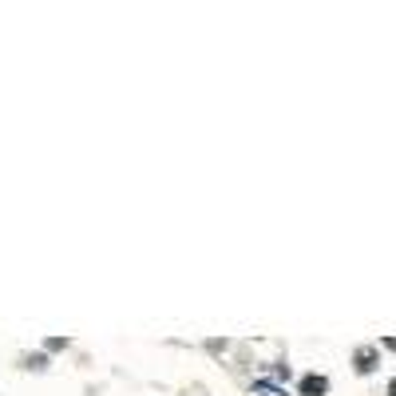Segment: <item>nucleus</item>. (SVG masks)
I'll use <instances>...</instances> for the list:
<instances>
[{
    "label": "nucleus",
    "mask_w": 396,
    "mask_h": 396,
    "mask_svg": "<svg viewBox=\"0 0 396 396\" xmlns=\"http://www.w3.org/2000/svg\"><path fill=\"white\" fill-rule=\"evenodd\" d=\"M20 364L32 368V373H44V368H48V353H28V357H20Z\"/></svg>",
    "instance_id": "obj_3"
},
{
    "label": "nucleus",
    "mask_w": 396,
    "mask_h": 396,
    "mask_svg": "<svg viewBox=\"0 0 396 396\" xmlns=\"http://www.w3.org/2000/svg\"><path fill=\"white\" fill-rule=\"evenodd\" d=\"M273 377H278V380H289V364L278 361V364H273Z\"/></svg>",
    "instance_id": "obj_6"
},
{
    "label": "nucleus",
    "mask_w": 396,
    "mask_h": 396,
    "mask_svg": "<svg viewBox=\"0 0 396 396\" xmlns=\"http://www.w3.org/2000/svg\"><path fill=\"white\" fill-rule=\"evenodd\" d=\"M44 345H48V353H63V348L72 345V341H67V337H48Z\"/></svg>",
    "instance_id": "obj_5"
},
{
    "label": "nucleus",
    "mask_w": 396,
    "mask_h": 396,
    "mask_svg": "<svg viewBox=\"0 0 396 396\" xmlns=\"http://www.w3.org/2000/svg\"><path fill=\"white\" fill-rule=\"evenodd\" d=\"M353 364H357V373H361V377H368V373H377L380 353H377L373 345H361L357 353H353Z\"/></svg>",
    "instance_id": "obj_1"
},
{
    "label": "nucleus",
    "mask_w": 396,
    "mask_h": 396,
    "mask_svg": "<svg viewBox=\"0 0 396 396\" xmlns=\"http://www.w3.org/2000/svg\"><path fill=\"white\" fill-rule=\"evenodd\" d=\"M253 396H285V388H278L273 380H253Z\"/></svg>",
    "instance_id": "obj_4"
},
{
    "label": "nucleus",
    "mask_w": 396,
    "mask_h": 396,
    "mask_svg": "<svg viewBox=\"0 0 396 396\" xmlns=\"http://www.w3.org/2000/svg\"><path fill=\"white\" fill-rule=\"evenodd\" d=\"M298 393H301V396H325V393H329V377H321V373H309V377H301Z\"/></svg>",
    "instance_id": "obj_2"
}]
</instances>
